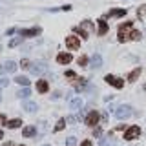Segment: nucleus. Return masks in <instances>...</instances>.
Listing matches in <instances>:
<instances>
[{"instance_id":"obj_1","label":"nucleus","mask_w":146,"mask_h":146,"mask_svg":"<svg viewBox=\"0 0 146 146\" xmlns=\"http://www.w3.org/2000/svg\"><path fill=\"white\" fill-rule=\"evenodd\" d=\"M131 31H133V22H131V20H128V22H124V24H121V26H119V40H121V42L130 40Z\"/></svg>"},{"instance_id":"obj_2","label":"nucleus","mask_w":146,"mask_h":146,"mask_svg":"<svg viewBox=\"0 0 146 146\" xmlns=\"http://www.w3.org/2000/svg\"><path fill=\"white\" fill-rule=\"evenodd\" d=\"M91 31H93V22L91 20H82V24L75 27V33H79L82 38H88Z\"/></svg>"},{"instance_id":"obj_3","label":"nucleus","mask_w":146,"mask_h":146,"mask_svg":"<svg viewBox=\"0 0 146 146\" xmlns=\"http://www.w3.org/2000/svg\"><path fill=\"white\" fill-rule=\"evenodd\" d=\"M66 48L70 49V51H77V49L80 48V40L77 38V35H70V36H66Z\"/></svg>"},{"instance_id":"obj_4","label":"nucleus","mask_w":146,"mask_h":146,"mask_svg":"<svg viewBox=\"0 0 146 146\" xmlns=\"http://www.w3.org/2000/svg\"><path fill=\"white\" fill-rule=\"evenodd\" d=\"M131 113H133V110H131V106H128V104H122V106H119L115 110L117 119H126V117H130Z\"/></svg>"},{"instance_id":"obj_5","label":"nucleus","mask_w":146,"mask_h":146,"mask_svg":"<svg viewBox=\"0 0 146 146\" xmlns=\"http://www.w3.org/2000/svg\"><path fill=\"white\" fill-rule=\"evenodd\" d=\"M139 135H141V128L139 126H130V128H126V131H124V139L126 141H133Z\"/></svg>"},{"instance_id":"obj_6","label":"nucleus","mask_w":146,"mask_h":146,"mask_svg":"<svg viewBox=\"0 0 146 146\" xmlns=\"http://www.w3.org/2000/svg\"><path fill=\"white\" fill-rule=\"evenodd\" d=\"M46 70H48V64H46V62H35L33 66H29V71L33 73L35 77L36 75H42Z\"/></svg>"},{"instance_id":"obj_7","label":"nucleus","mask_w":146,"mask_h":146,"mask_svg":"<svg viewBox=\"0 0 146 146\" xmlns=\"http://www.w3.org/2000/svg\"><path fill=\"white\" fill-rule=\"evenodd\" d=\"M104 79H106V82H108V84H111L113 88H117V90H121L122 86H124V80H122V79H117L115 75H106Z\"/></svg>"},{"instance_id":"obj_8","label":"nucleus","mask_w":146,"mask_h":146,"mask_svg":"<svg viewBox=\"0 0 146 146\" xmlns=\"http://www.w3.org/2000/svg\"><path fill=\"white\" fill-rule=\"evenodd\" d=\"M99 119H100L99 111H90L88 115H86V124H88V126H97L99 124Z\"/></svg>"},{"instance_id":"obj_9","label":"nucleus","mask_w":146,"mask_h":146,"mask_svg":"<svg viewBox=\"0 0 146 146\" xmlns=\"http://www.w3.org/2000/svg\"><path fill=\"white\" fill-rule=\"evenodd\" d=\"M36 91H38V93H48V91H49V84H48V80H46V79L36 80Z\"/></svg>"},{"instance_id":"obj_10","label":"nucleus","mask_w":146,"mask_h":146,"mask_svg":"<svg viewBox=\"0 0 146 146\" xmlns=\"http://www.w3.org/2000/svg\"><path fill=\"white\" fill-rule=\"evenodd\" d=\"M71 60H73V57L70 53H58L57 55V62L58 64H70Z\"/></svg>"},{"instance_id":"obj_11","label":"nucleus","mask_w":146,"mask_h":146,"mask_svg":"<svg viewBox=\"0 0 146 146\" xmlns=\"http://www.w3.org/2000/svg\"><path fill=\"white\" fill-rule=\"evenodd\" d=\"M108 24H106V20H104V18H100V22H99V31H97V35H100V36H104L108 33Z\"/></svg>"},{"instance_id":"obj_12","label":"nucleus","mask_w":146,"mask_h":146,"mask_svg":"<svg viewBox=\"0 0 146 146\" xmlns=\"http://www.w3.org/2000/svg\"><path fill=\"white\" fill-rule=\"evenodd\" d=\"M24 36H36L40 33V27H29V29H24V31H20Z\"/></svg>"},{"instance_id":"obj_13","label":"nucleus","mask_w":146,"mask_h":146,"mask_svg":"<svg viewBox=\"0 0 146 146\" xmlns=\"http://www.w3.org/2000/svg\"><path fill=\"white\" fill-rule=\"evenodd\" d=\"M124 15H126V9H111V11H110L106 17H102V18H108V17H119V18H121Z\"/></svg>"},{"instance_id":"obj_14","label":"nucleus","mask_w":146,"mask_h":146,"mask_svg":"<svg viewBox=\"0 0 146 146\" xmlns=\"http://www.w3.org/2000/svg\"><path fill=\"white\" fill-rule=\"evenodd\" d=\"M17 70V62H6L4 66H0V73L4 71H15Z\"/></svg>"},{"instance_id":"obj_15","label":"nucleus","mask_w":146,"mask_h":146,"mask_svg":"<svg viewBox=\"0 0 146 146\" xmlns=\"http://www.w3.org/2000/svg\"><path fill=\"white\" fill-rule=\"evenodd\" d=\"M70 108H71V110H80V108H82V99H80V97L71 99V100H70Z\"/></svg>"},{"instance_id":"obj_16","label":"nucleus","mask_w":146,"mask_h":146,"mask_svg":"<svg viewBox=\"0 0 146 146\" xmlns=\"http://www.w3.org/2000/svg\"><path fill=\"white\" fill-rule=\"evenodd\" d=\"M4 124H6L7 128H11V130H15V128L22 126V121H20V119H11V121H6Z\"/></svg>"},{"instance_id":"obj_17","label":"nucleus","mask_w":146,"mask_h":146,"mask_svg":"<svg viewBox=\"0 0 146 146\" xmlns=\"http://www.w3.org/2000/svg\"><path fill=\"white\" fill-rule=\"evenodd\" d=\"M100 64H102V57L99 53H95L91 57V68H100Z\"/></svg>"},{"instance_id":"obj_18","label":"nucleus","mask_w":146,"mask_h":146,"mask_svg":"<svg viewBox=\"0 0 146 146\" xmlns=\"http://www.w3.org/2000/svg\"><path fill=\"white\" fill-rule=\"evenodd\" d=\"M35 133H36V128L35 126H26L24 130H22V135H24V137H33Z\"/></svg>"},{"instance_id":"obj_19","label":"nucleus","mask_w":146,"mask_h":146,"mask_svg":"<svg viewBox=\"0 0 146 146\" xmlns=\"http://www.w3.org/2000/svg\"><path fill=\"white\" fill-rule=\"evenodd\" d=\"M139 75H141V68H135V70L128 75V80H130V82H135L137 79H139Z\"/></svg>"},{"instance_id":"obj_20","label":"nucleus","mask_w":146,"mask_h":146,"mask_svg":"<svg viewBox=\"0 0 146 146\" xmlns=\"http://www.w3.org/2000/svg\"><path fill=\"white\" fill-rule=\"evenodd\" d=\"M29 95H31V90L27 88V86H26L24 90H20V91H18V97H20V99H27Z\"/></svg>"},{"instance_id":"obj_21","label":"nucleus","mask_w":146,"mask_h":146,"mask_svg":"<svg viewBox=\"0 0 146 146\" xmlns=\"http://www.w3.org/2000/svg\"><path fill=\"white\" fill-rule=\"evenodd\" d=\"M15 82L17 84H22V86H29V79L27 77H15Z\"/></svg>"},{"instance_id":"obj_22","label":"nucleus","mask_w":146,"mask_h":146,"mask_svg":"<svg viewBox=\"0 0 146 146\" xmlns=\"http://www.w3.org/2000/svg\"><path fill=\"white\" fill-rule=\"evenodd\" d=\"M24 110H26V111H36V104L27 100V102H24Z\"/></svg>"},{"instance_id":"obj_23","label":"nucleus","mask_w":146,"mask_h":146,"mask_svg":"<svg viewBox=\"0 0 146 146\" xmlns=\"http://www.w3.org/2000/svg\"><path fill=\"white\" fill-rule=\"evenodd\" d=\"M64 126H66V119H60V121L57 122V126H55V131H60V130H64Z\"/></svg>"},{"instance_id":"obj_24","label":"nucleus","mask_w":146,"mask_h":146,"mask_svg":"<svg viewBox=\"0 0 146 146\" xmlns=\"http://www.w3.org/2000/svg\"><path fill=\"white\" fill-rule=\"evenodd\" d=\"M144 15H146V6H141L139 9H137V17H139V18H144Z\"/></svg>"},{"instance_id":"obj_25","label":"nucleus","mask_w":146,"mask_h":146,"mask_svg":"<svg viewBox=\"0 0 146 146\" xmlns=\"http://www.w3.org/2000/svg\"><path fill=\"white\" fill-rule=\"evenodd\" d=\"M141 38V33H139V31H131V35H130V40H139Z\"/></svg>"},{"instance_id":"obj_26","label":"nucleus","mask_w":146,"mask_h":146,"mask_svg":"<svg viewBox=\"0 0 146 146\" xmlns=\"http://www.w3.org/2000/svg\"><path fill=\"white\" fill-rule=\"evenodd\" d=\"M79 64H80V66H86V64H88V57H86V55H82V57L79 58Z\"/></svg>"},{"instance_id":"obj_27","label":"nucleus","mask_w":146,"mask_h":146,"mask_svg":"<svg viewBox=\"0 0 146 146\" xmlns=\"http://www.w3.org/2000/svg\"><path fill=\"white\" fill-rule=\"evenodd\" d=\"M66 79H70V80H75L77 79V75L73 71H66Z\"/></svg>"},{"instance_id":"obj_28","label":"nucleus","mask_w":146,"mask_h":146,"mask_svg":"<svg viewBox=\"0 0 146 146\" xmlns=\"http://www.w3.org/2000/svg\"><path fill=\"white\" fill-rule=\"evenodd\" d=\"M75 143H77V139H75V137H68V139H66V144H68V146H73Z\"/></svg>"},{"instance_id":"obj_29","label":"nucleus","mask_w":146,"mask_h":146,"mask_svg":"<svg viewBox=\"0 0 146 146\" xmlns=\"http://www.w3.org/2000/svg\"><path fill=\"white\" fill-rule=\"evenodd\" d=\"M18 44H20V38H15V40H11V44H9V46L15 48V46H18Z\"/></svg>"},{"instance_id":"obj_30","label":"nucleus","mask_w":146,"mask_h":146,"mask_svg":"<svg viewBox=\"0 0 146 146\" xmlns=\"http://www.w3.org/2000/svg\"><path fill=\"white\" fill-rule=\"evenodd\" d=\"M20 66H22V68H29V66H31V64H29V60H26V58H24V60H22V62H20Z\"/></svg>"},{"instance_id":"obj_31","label":"nucleus","mask_w":146,"mask_h":146,"mask_svg":"<svg viewBox=\"0 0 146 146\" xmlns=\"http://www.w3.org/2000/svg\"><path fill=\"white\" fill-rule=\"evenodd\" d=\"M80 146H91V141H84V143H82Z\"/></svg>"},{"instance_id":"obj_32","label":"nucleus","mask_w":146,"mask_h":146,"mask_svg":"<svg viewBox=\"0 0 146 146\" xmlns=\"http://www.w3.org/2000/svg\"><path fill=\"white\" fill-rule=\"evenodd\" d=\"M0 122H6V115L4 113H0Z\"/></svg>"},{"instance_id":"obj_33","label":"nucleus","mask_w":146,"mask_h":146,"mask_svg":"<svg viewBox=\"0 0 146 146\" xmlns=\"http://www.w3.org/2000/svg\"><path fill=\"white\" fill-rule=\"evenodd\" d=\"M0 86H7V80H6V79H2V80H0Z\"/></svg>"},{"instance_id":"obj_34","label":"nucleus","mask_w":146,"mask_h":146,"mask_svg":"<svg viewBox=\"0 0 146 146\" xmlns=\"http://www.w3.org/2000/svg\"><path fill=\"white\" fill-rule=\"evenodd\" d=\"M2 137H4V131H0V139H2Z\"/></svg>"},{"instance_id":"obj_35","label":"nucleus","mask_w":146,"mask_h":146,"mask_svg":"<svg viewBox=\"0 0 146 146\" xmlns=\"http://www.w3.org/2000/svg\"><path fill=\"white\" fill-rule=\"evenodd\" d=\"M44 146H49V144H44Z\"/></svg>"},{"instance_id":"obj_36","label":"nucleus","mask_w":146,"mask_h":146,"mask_svg":"<svg viewBox=\"0 0 146 146\" xmlns=\"http://www.w3.org/2000/svg\"><path fill=\"white\" fill-rule=\"evenodd\" d=\"M20 146H24V144H20Z\"/></svg>"}]
</instances>
